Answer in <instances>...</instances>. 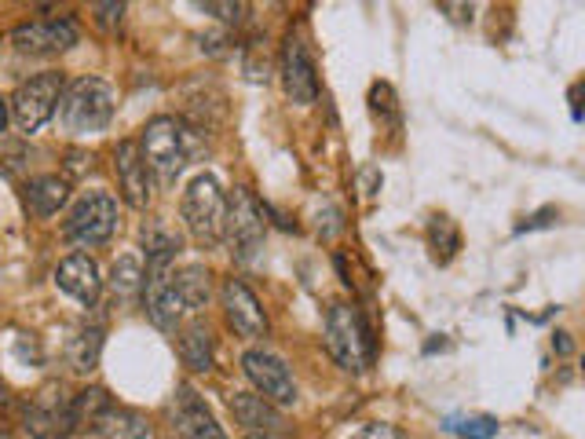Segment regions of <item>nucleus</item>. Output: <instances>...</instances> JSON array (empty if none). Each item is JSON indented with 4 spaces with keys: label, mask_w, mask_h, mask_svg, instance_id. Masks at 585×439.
I'll use <instances>...</instances> for the list:
<instances>
[{
    "label": "nucleus",
    "mask_w": 585,
    "mask_h": 439,
    "mask_svg": "<svg viewBox=\"0 0 585 439\" xmlns=\"http://www.w3.org/2000/svg\"><path fill=\"white\" fill-rule=\"evenodd\" d=\"M143 304L147 315L158 330H176V322L183 315V304L172 290V260L169 257H150L147 275H143Z\"/></svg>",
    "instance_id": "obj_9"
},
{
    "label": "nucleus",
    "mask_w": 585,
    "mask_h": 439,
    "mask_svg": "<svg viewBox=\"0 0 585 439\" xmlns=\"http://www.w3.org/2000/svg\"><path fill=\"white\" fill-rule=\"evenodd\" d=\"M556 220H560V209H553V205H549V209H538V213H531L520 227H516V235H523V231H538V227H553Z\"/></svg>",
    "instance_id": "obj_28"
},
{
    "label": "nucleus",
    "mask_w": 585,
    "mask_h": 439,
    "mask_svg": "<svg viewBox=\"0 0 585 439\" xmlns=\"http://www.w3.org/2000/svg\"><path fill=\"white\" fill-rule=\"evenodd\" d=\"M81 41L74 19H44V22H22L11 30V44L26 55H59L70 52Z\"/></svg>",
    "instance_id": "obj_11"
},
{
    "label": "nucleus",
    "mask_w": 585,
    "mask_h": 439,
    "mask_svg": "<svg viewBox=\"0 0 585 439\" xmlns=\"http://www.w3.org/2000/svg\"><path fill=\"white\" fill-rule=\"evenodd\" d=\"M224 235H231V253L238 264H253L256 253L264 249V209L253 202V194L249 191H238L234 194V202H227V227Z\"/></svg>",
    "instance_id": "obj_8"
},
{
    "label": "nucleus",
    "mask_w": 585,
    "mask_h": 439,
    "mask_svg": "<svg viewBox=\"0 0 585 439\" xmlns=\"http://www.w3.org/2000/svg\"><path fill=\"white\" fill-rule=\"evenodd\" d=\"M326 348L348 374L370 370L373 359H377L370 322L362 319V311L351 308V304H330V311H326Z\"/></svg>",
    "instance_id": "obj_1"
},
{
    "label": "nucleus",
    "mask_w": 585,
    "mask_h": 439,
    "mask_svg": "<svg viewBox=\"0 0 585 439\" xmlns=\"http://www.w3.org/2000/svg\"><path fill=\"white\" fill-rule=\"evenodd\" d=\"M114 172H117V183H121V198H125L132 209H147L150 172H147L143 154H139L136 140H121L114 147Z\"/></svg>",
    "instance_id": "obj_13"
},
{
    "label": "nucleus",
    "mask_w": 585,
    "mask_h": 439,
    "mask_svg": "<svg viewBox=\"0 0 585 439\" xmlns=\"http://www.w3.org/2000/svg\"><path fill=\"white\" fill-rule=\"evenodd\" d=\"M282 88L297 107H311L319 99V74L300 33H286L282 41Z\"/></svg>",
    "instance_id": "obj_10"
},
{
    "label": "nucleus",
    "mask_w": 585,
    "mask_h": 439,
    "mask_svg": "<svg viewBox=\"0 0 585 439\" xmlns=\"http://www.w3.org/2000/svg\"><path fill=\"white\" fill-rule=\"evenodd\" d=\"M370 110H373V118H381L384 125L399 129V103H395V92L388 81H377V85L370 88Z\"/></svg>",
    "instance_id": "obj_26"
},
{
    "label": "nucleus",
    "mask_w": 585,
    "mask_h": 439,
    "mask_svg": "<svg viewBox=\"0 0 585 439\" xmlns=\"http://www.w3.org/2000/svg\"><path fill=\"white\" fill-rule=\"evenodd\" d=\"M220 297H224L227 322H231V330L238 333V337H249V341L264 337L267 333V315H264V308H260L256 293L249 290L242 279H227L224 290H220Z\"/></svg>",
    "instance_id": "obj_12"
},
{
    "label": "nucleus",
    "mask_w": 585,
    "mask_h": 439,
    "mask_svg": "<svg viewBox=\"0 0 585 439\" xmlns=\"http://www.w3.org/2000/svg\"><path fill=\"white\" fill-rule=\"evenodd\" d=\"M26 432L37 439H63L74 432L70 425V399L59 396V388H44L41 396L26 407Z\"/></svg>",
    "instance_id": "obj_14"
},
{
    "label": "nucleus",
    "mask_w": 585,
    "mask_h": 439,
    "mask_svg": "<svg viewBox=\"0 0 585 439\" xmlns=\"http://www.w3.org/2000/svg\"><path fill=\"white\" fill-rule=\"evenodd\" d=\"M66 198H70V187H66V180H59V176H33V180L22 187L26 209H30L33 216H41V220L59 213L66 205Z\"/></svg>",
    "instance_id": "obj_18"
},
{
    "label": "nucleus",
    "mask_w": 585,
    "mask_h": 439,
    "mask_svg": "<svg viewBox=\"0 0 585 439\" xmlns=\"http://www.w3.org/2000/svg\"><path fill=\"white\" fill-rule=\"evenodd\" d=\"M96 432L107 439H147L150 436V421L139 414V410L128 407H107L103 418L96 421Z\"/></svg>",
    "instance_id": "obj_21"
},
{
    "label": "nucleus",
    "mask_w": 585,
    "mask_h": 439,
    "mask_svg": "<svg viewBox=\"0 0 585 439\" xmlns=\"http://www.w3.org/2000/svg\"><path fill=\"white\" fill-rule=\"evenodd\" d=\"M447 432H458L461 439H494V436H498V418L447 421Z\"/></svg>",
    "instance_id": "obj_27"
},
{
    "label": "nucleus",
    "mask_w": 585,
    "mask_h": 439,
    "mask_svg": "<svg viewBox=\"0 0 585 439\" xmlns=\"http://www.w3.org/2000/svg\"><path fill=\"white\" fill-rule=\"evenodd\" d=\"M172 290L180 297L183 311H205V304L213 297V282L202 264H187V268L172 271Z\"/></svg>",
    "instance_id": "obj_19"
},
{
    "label": "nucleus",
    "mask_w": 585,
    "mask_h": 439,
    "mask_svg": "<svg viewBox=\"0 0 585 439\" xmlns=\"http://www.w3.org/2000/svg\"><path fill=\"white\" fill-rule=\"evenodd\" d=\"M103 326H88V330H81L70 341V348H66V359H70V366H74L77 374H92L99 366V355H103Z\"/></svg>",
    "instance_id": "obj_22"
},
{
    "label": "nucleus",
    "mask_w": 585,
    "mask_h": 439,
    "mask_svg": "<svg viewBox=\"0 0 585 439\" xmlns=\"http://www.w3.org/2000/svg\"><path fill=\"white\" fill-rule=\"evenodd\" d=\"M351 439H406L395 425H384V421H373V425H362Z\"/></svg>",
    "instance_id": "obj_29"
},
{
    "label": "nucleus",
    "mask_w": 585,
    "mask_h": 439,
    "mask_svg": "<svg viewBox=\"0 0 585 439\" xmlns=\"http://www.w3.org/2000/svg\"><path fill=\"white\" fill-rule=\"evenodd\" d=\"M578 92H582V85L571 88V114H575V121H582V110H578Z\"/></svg>",
    "instance_id": "obj_35"
},
{
    "label": "nucleus",
    "mask_w": 585,
    "mask_h": 439,
    "mask_svg": "<svg viewBox=\"0 0 585 439\" xmlns=\"http://www.w3.org/2000/svg\"><path fill=\"white\" fill-rule=\"evenodd\" d=\"M183 224L202 246H220L227 227V194L216 176L202 172L183 191Z\"/></svg>",
    "instance_id": "obj_3"
},
{
    "label": "nucleus",
    "mask_w": 585,
    "mask_h": 439,
    "mask_svg": "<svg viewBox=\"0 0 585 439\" xmlns=\"http://www.w3.org/2000/svg\"><path fill=\"white\" fill-rule=\"evenodd\" d=\"M198 8L209 11V15H216V19H224V22H238V19H242V4H216V0H202Z\"/></svg>",
    "instance_id": "obj_30"
},
{
    "label": "nucleus",
    "mask_w": 585,
    "mask_h": 439,
    "mask_svg": "<svg viewBox=\"0 0 585 439\" xmlns=\"http://www.w3.org/2000/svg\"><path fill=\"white\" fill-rule=\"evenodd\" d=\"M553 348L560 355H571V352H575V341H571V333H564V330L556 333V337H553Z\"/></svg>",
    "instance_id": "obj_33"
},
{
    "label": "nucleus",
    "mask_w": 585,
    "mask_h": 439,
    "mask_svg": "<svg viewBox=\"0 0 585 439\" xmlns=\"http://www.w3.org/2000/svg\"><path fill=\"white\" fill-rule=\"evenodd\" d=\"M231 414L238 425H245L249 432H264V436H275V432L286 429V418L282 410L271 407L264 396L256 392H234L231 396Z\"/></svg>",
    "instance_id": "obj_17"
},
{
    "label": "nucleus",
    "mask_w": 585,
    "mask_h": 439,
    "mask_svg": "<svg viewBox=\"0 0 585 439\" xmlns=\"http://www.w3.org/2000/svg\"><path fill=\"white\" fill-rule=\"evenodd\" d=\"M110 118H114V88L103 77H77L74 85L63 88L59 121L66 132H74V136L103 132Z\"/></svg>",
    "instance_id": "obj_2"
},
{
    "label": "nucleus",
    "mask_w": 585,
    "mask_h": 439,
    "mask_svg": "<svg viewBox=\"0 0 585 439\" xmlns=\"http://www.w3.org/2000/svg\"><path fill=\"white\" fill-rule=\"evenodd\" d=\"M114 407L107 396V388H85L70 399V425L77 429H96V421L103 418V410Z\"/></svg>",
    "instance_id": "obj_23"
},
{
    "label": "nucleus",
    "mask_w": 585,
    "mask_h": 439,
    "mask_svg": "<svg viewBox=\"0 0 585 439\" xmlns=\"http://www.w3.org/2000/svg\"><path fill=\"white\" fill-rule=\"evenodd\" d=\"M245 439H278V436H264V432H253V436H245Z\"/></svg>",
    "instance_id": "obj_36"
},
{
    "label": "nucleus",
    "mask_w": 585,
    "mask_h": 439,
    "mask_svg": "<svg viewBox=\"0 0 585 439\" xmlns=\"http://www.w3.org/2000/svg\"><path fill=\"white\" fill-rule=\"evenodd\" d=\"M63 74L59 70H44V74L30 77V81H22L15 88V96H11V114H15V125H19L26 136L33 132H41L48 121L55 118V110H59V99H63Z\"/></svg>",
    "instance_id": "obj_5"
},
{
    "label": "nucleus",
    "mask_w": 585,
    "mask_h": 439,
    "mask_svg": "<svg viewBox=\"0 0 585 439\" xmlns=\"http://www.w3.org/2000/svg\"><path fill=\"white\" fill-rule=\"evenodd\" d=\"M242 370L245 377L253 381L256 396H264L271 407H293L297 403V381H293V370L286 366V359L267 348H249L242 355Z\"/></svg>",
    "instance_id": "obj_7"
},
{
    "label": "nucleus",
    "mask_w": 585,
    "mask_h": 439,
    "mask_svg": "<svg viewBox=\"0 0 585 439\" xmlns=\"http://www.w3.org/2000/svg\"><path fill=\"white\" fill-rule=\"evenodd\" d=\"M180 359L191 374H209L213 370V330L205 322H191L180 333Z\"/></svg>",
    "instance_id": "obj_20"
},
{
    "label": "nucleus",
    "mask_w": 585,
    "mask_h": 439,
    "mask_svg": "<svg viewBox=\"0 0 585 439\" xmlns=\"http://www.w3.org/2000/svg\"><path fill=\"white\" fill-rule=\"evenodd\" d=\"M172 418H176V432H180V439H227V432L220 429V421L213 418V410L205 407L202 396H198L191 385L176 388Z\"/></svg>",
    "instance_id": "obj_15"
},
{
    "label": "nucleus",
    "mask_w": 585,
    "mask_h": 439,
    "mask_svg": "<svg viewBox=\"0 0 585 439\" xmlns=\"http://www.w3.org/2000/svg\"><path fill=\"white\" fill-rule=\"evenodd\" d=\"M428 246H432V253H436L439 264H450V260L458 257V249H461L458 224H454L450 216L436 213V216H432V224H428Z\"/></svg>",
    "instance_id": "obj_25"
},
{
    "label": "nucleus",
    "mask_w": 585,
    "mask_h": 439,
    "mask_svg": "<svg viewBox=\"0 0 585 439\" xmlns=\"http://www.w3.org/2000/svg\"><path fill=\"white\" fill-rule=\"evenodd\" d=\"M110 290H114L117 300L139 297V290H143V268H139L136 253H125V257L114 260V268H110Z\"/></svg>",
    "instance_id": "obj_24"
},
{
    "label": "nucleus",
    "mask_w": 585,
    "mask_h": 439,
    "mask_svg": "<svg viewBox=\"0 0 585 439\" xmlns=\"http://www.w3.org/2000/svg\"><path fill=\"white\" fill-rule=\"evenodd\" d=\"M55 286L66 293V297L81 300V304H96L99 293H103V279H99L96 260L88 253H70V257L55 268Z\"/></svg>",
    "instance_id": "obj_16"
},
{
    "label": "nucleus",
    "mask_w": 585,
    "mask_h": 439,
    "mask_svg": "<svg viewBox=\"0 0 585 439\" xmlns=\"http://www.w3.org/2000/svg\"><path fill=\"white\" fill-rule=\"evenodd\" d=\"M8 118H11V107H8V99H0V132L8 129Z\"/></svg>",
    "instance_id": "obj_34"
},
{
    "label": "nucleus",
    "mask_w": 585,
    "mask_h": 439,
    "mask_svg": "<svg viewBox=\"0 0 585 439\" xmlns=\"http://www.w3.org/2000/svg\"><path fill=\"white\" fill-rule=\"evenodd\" d=\"M439 11H454L458 22H472V4H439Z\"/></svg>",
    "instance_id": "obj_32"
},
{
    "label": "nucleus",
    "mask_w": 585,
    "mask_h": 439,
    "mask_svg": "<svg viewBox=\"0 0 585 439\" xmlns=\"http://www.w3.org/2000/svg\"><path fill=\"white\" fill-rule=\"evenodd\" d=\"M114 231H117V198L107 191H88L85 198L70 209L66 227H63L66 242L85 246V249L110 242Z\"/></svg>",
    "instance_id": "obj_6"
},
{
    "label": "nucleus",
    "mask_w": 585,
    "mask_h": 439,
    "mask_svg": "<svg viewBox=\"0 0 585 439\" xmlns=\"http://www.w3.org/2000/svg\"><path fill=\"white\" fill-rule=\"evenodd\" d=\"M96 22L103 26V30H114L117 22H121V15H125V4H96Z\"/></svg>",
    "instance_id": "obj_31"
},
{
    "label": "nucleus",
    "mask_w": 585,
    "mask_h": 439,
    "mask_svg": "<svg viewBox=\"0 0 585 439\" xmlns=\"http://www.w3.org/2000/svg\"><path fill=\"white\" fill-rule=\"evenodd\" d=\"M139 154L147 161V169L158 176L165 187L176 183V176L187 165V136H183V125L169 114L161 118H150L147 129H143V140H139Z\"/></svg>",
    "instance_id": "obj_4"
}]
</instances>
